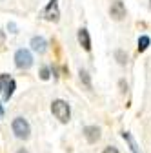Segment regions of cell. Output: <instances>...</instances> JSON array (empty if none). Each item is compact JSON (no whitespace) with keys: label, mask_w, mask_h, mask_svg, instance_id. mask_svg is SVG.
<instances>
[{"label":"cell","mask_w":151,"mask_h":153,"mask_svg":"<svg viewBox=\"0 0 151 153\" xmlns=\"http://www.w3.org/2000/svg\"><path fill=\"white\" fill-rule=\"evenodd\" d=\"M15 64L18 69H29L33 66V55L27 49H18L15 53Z\"/></svg>","instance_id":"3957f363"},{"label":"cell","mask_w":151,"mask_h":153,"mask_svg":"<svg viewBox=\"0 0 151 153\" xmlns=\"http://www.w3.org/2000/svg\"><path fill=\"white\" fill-rule=\"evenodd\" d=\"M78 75H80V80L86 84V88H89V89H91V80H89V75H87V71L80 69V73H78Z\"/></svg>","instance_id":"4fadbf2b"},{"label":"cell","mask_w":151,"mask_h":153,"mask_svg":"<svg viewBox=\"0 0 151 153\" xmlns=\"http://www.w3.org/2000/svg\"><path fill=\"white\" fill-rule=\"evenodd\" d=\"M11 128H13V133H15V137H16V139H22V140L29 139L31 128H29V122H27L26 119H22V117H16V119H13V124H11Z\"/></svg>","instance_id":"7a4b0ae2"},{"label":"cell","mask_w":151,"mask_h":153,"mask_svg":"<svg viewBox=\"0 0 151 153\" xmlns=\"http://www.w3.org/2000/svg\"><path fill=\"white\" fill-rule=\"evenodd\" d=\"M4 117V108H2V104H0V119Z\"/></svg>","instance_id":"2e32d148"},{"label":"cell","mask_w":151,"mask_h":153,"mask_svg":"<svg viewBox=\"0 0 151 153\" xmlns=\"http://www.w3.org/2000/svg\"><path fill=\"white\" fill-rule=\"evenodd\" d=\"M78 44L86 49V51H91V38H89V31L86 29V27H82V29H78Z\"/></svg>","instance_id":"9c48e42d"},{"label":"cell","mask_w":151,"mask_h":153,"mask_svg":"<svg viewBox=\"0 0 151 153\" xmlns=\"http://www.w3.org/2000/svg\"><path fill=\"white\" fill-rule=\"evenodd\" d=\"M102 153H118V149H117L115 146H107V148H106Z\"/></svg>","instance_id":"9a60e30c"},{"label":"cell","mask_w":151,"mask_h":153,"mask_svg":"<svg viewBox=\"0 0 151 153\" xmlns=\"http://www.w3.org/2000/svg\"><path fill=\"white\" fill-rule=\"evenodd\" d=\"M16 153H29V151H27V149H24V148H22V149H18V151H16Z\"/></svg>","instance_id":"e0dca14e"},{"label":"cell","mask_w":151,"mask_h":153,"mask_svg":"<svg viewBox=\"0 0 151 153\" xmlns=\"http://www.w3.org/2000/svg\"><path fill=\"white\" fill-rule=\"evenodd\" d=\"M109 15H111V18L113 20H122V18L126 16V6H124V2L122 0H115V2L111 4V7H109Z\"/></svg>","instance_id":"8992f818"},{"label":"cell","mask_w":151,"mask_h":153,"mask_svg":"<svg viewBox=\"0 0 151 153\" xmlns=\"http://www.w3.org/2000/svg\"><path fill=\"white\" fill-rule=\"evenodd\" d=\"M84 137L89 144H95L97 140H100V129L97 126H86L84 128Z\"/></svg>","instance_id":"52a82bcc"},{"label":"cell","mask_w":151,"mask_h":153,"mask_svg":"<svg viewBox=\"0 0 151 153\" xmlns=\"http://www.w3.org/2000/svg\"><path fill=\"white\" fill-rule=\"evenodd\" d=\"M149 44H151V38L149 36H146V35H142L140 38H138V51L142 53V51H146L147 48H149Z\"/></svg>","instance_id":"8fae6325"},{"label":"cell","mask_w":151,"mask_h":153,"mask_svg":"<svg viewBox=\"0 0 151 153\" xmlns=\"http://www.w3.org/2000/svg\"><path fill=\"white\" fill-rule=\"evenodd\" d=\"M31 49L33 51H36V53H46V49H47V42H46V38L44 36H33L31 38Z\"/></svg>","instance_id":"ba28073f"},{"label":"cell","mask_w":151,"mask_h":153,"mask_svg":"<svg viewBox=\"0 0 151 153\" xmlns=\"http://www.w3.org/2000/svg\"><path fill=\"white\" fill-rule=\"evenodd\" d=\"M149 6H151V0H149Z\"/></svg>","instance_id":"d6986e66"},{"label":"cell","mask_w":151,"mask_h":153,"mask_svg":"<svg viewBox=\"0 0 151 153\" xmlns=\"http://www.w3.org/2000/svg\"><path fill=\"white\" fill-rule=\"evenodd\" d=\"M115 59H117V62H118L120 66H126V62H127V55H126L122 49H117V51H115Z\"/></svg>","instance_id":"7c38bea8"},{"label":"cell","mask_w":151,"mask_h":153,"mask_svg":"<svg viewBox=\"0 0 151 153\" xmlns=\"http://www.w3.org/2000/svg\"><path fill=\"white\" fill-rule=\"evenodd\" d=\"M40 79H42V80H47V79H49V68L44 66V68L40 69Z\"/></svg>","instance_id":"5bb4252c"},{"label":"cell","mask_w":151,"mask_h":153,"mask_svg":"<svg viewBox=\"0 0 151 153\" xmlns=\"http://www.w3.org/2000/svg\"><path fill=\"white\" fill-rule=\"evenodd\" d=\"M13 91H15V80L11 79L7 73H2V75H0V93H4V99L9 100Z\"/></svg>","instance_id":"5b68a950"},{"label":"cell","mask_w":151,"mask_h":153,"mask_svg":"<svg viewBox=\"0 0 151 153\" xmlns=\"http://www.w3.org/2000/svg\"><path fill=\"white\" fill-rule=\"evenodd\" d=\"M122 137H124V140L129 144V149L133 151V153H142L140 148H138V144H137V140L133 139V135H131L129 131H124V133H122Z\"/></svg>","instance_id":"30bf717a"},{"label":"cell","mask_w":151,"mask_h":153,"mask_svg":"<svg viewBox=\"0 0 151 153\" xmlns=\"http://www.w3.org/2000/svg\"><path fill=\"white\" fill-rule=\"evenodd\" d=\"M51 111H53V115H55V117L58 119L62 124L69 122V119H71V109H69V104H67L66 100H62V99L53 100V104H51Z\"/></svg>","instance_id":"6da1fadb"},{"label":"cell","mask_w":151,"mask_h":153,"mask_svg":"<svg viewBox=\"0 0 151 153\" xmlns=\"http://www.w3.org/2000/svg\"><path fill=\"white\" fill-rule=\"evenodd\" d=\"M42 16H44V20H47V22H58V18H60L58 0H49L47 6L42 11Z\"/></svg>","instance_id":"277c9868"},{"label":"cell","mask_w":151,"mask_h":153,"mask_svg":"<svg viewBox=\"0 0 151 153\" xmlns=\"http://www.w3.org/2000/svg\"><path fill=\"white\" fill-rule=\"evenodd\" d=\"M0 40H4V35L2 33H0Z\"/></svg>","instance_id":"ac0fdd59"}]
</instances>
